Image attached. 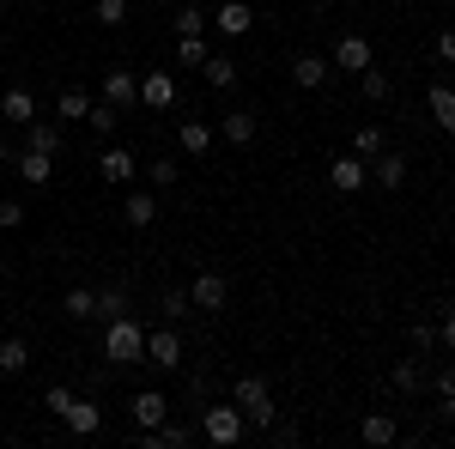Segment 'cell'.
<instances>
[{
    "instance_id": "cell-1",
    "label": "cell",
    "mask_w": 455,
    "mask_h": 449,
    "mask_svg": "<svg viewBox=\"0 0 455 449\" xmlns=\"http://www.w3.org/2000/svg\"><path fill=\"white\" fill-rule=\"evenodd\" d=\"M104 358L122 371V365H140L146 358V328L134 322V316H116V322H104Z\"/></svg>"
},
{
    "instance_id": "cell-2",
    "label": "cell",
    "mask_w": 455,
    "mask_h": 449,
    "mask_svg": "<svg viewBox=\"0 0 455 449\" xmlns=\"http://www.w3.org/2000/svg\"><path fill=\"white\" fill-rule=\"evenodd\" d=\"M243 407L231 401V407H201V437L207 444H219V449H231V444H243Z\"/></svg>"
},
{
    "instance_id": "cell-3",
    "label": "cell",
    "mask_w": 455,
    "mask_h": 449,
    "mask_svg": "<svg viewBox=\"0 0 455 449\" xmlns=\"http://www.w3.org/2000/svg\"><path fill=\"white\" fill-rule=\"evenodd\" d=\"M237 407H243V419H249V425H261V431L280 419L274 395H267V377H255V371H249V377H237Z\"/></svg>"
},
{
    "instance_id": "cell-4",
    "label": "cell",
    "mask_w": 455,
    "mask_h": 449,
    "mask_svg": "<svg viewBox=\"0 0 455 449\" xmlns=\"http://www.w3.org/2000/svg\"><path fill=\"white\" fill-rule=\"evenodd\" d=\"M225 298H231V279H225V274H212V268H207V274L188 279V304H195L201 316H219V310H225Z\"/></svg>"
},
{
    "instance_id": "cell-5",
    "label": "cell",
    "mask_w": 455,
    "mask_h": 449,
    "mask_svg": "<svg viewBox=\"0 0 455 449\" xmlns=\"http://www.w3.org/2000/svg\"><path fill=\"white\" fill-rule=\"evenodd\" d=\"M104 104L109 109H134L140 104V73L134 68H109L104 73Z\"/></svg>"
},
{
    "instance_id": "cell-6",
    "label": "cell",
    "mask_w": 455,
    "mask_h": 449,
    "mask_svg": "<svg viewBox=\"0 0 455 449\" xmlns=\"http://www.w3.org/2000/svg\"><path fill=\"white\" fill-rule=\"evenodd\" d=\"M328 68H340V73H364L371 68V43L358 31H340L334 36V55H328Z\"/></svg>"
},
{
    "instance_id": "cell-7",
    "label": "cell",
    "mask_w": 455,
    "mask_h": 449,
    "mask_svg": "<svg viewBox=\"0 0 455 449\" xmlns=\"http://www.w3.org/2000/svg\"><path fill=\"white\" fill-rule=\"evenodd\" d=\"M146 365L176 371V365H182V334H176V328H152V334H146Z\"/></svg>"
},
{
    "instance_id": "cell-8",
    "label": "cell",
    "mask_w": 455,
    "mask_h": 449,
    "mask_svg": "<svg viewBox=\"0 0 455 449\" xmlns=\"http://www.w3.org/2000/svg\"><path fill=\"white\" fill-rule=\"evenodd\" d=\"M128 413H134V431H158V425L171 419V401H164L158 389H140V395L128 401Z\"/></svg>"
},
{
    "instance_id": "cell-9",
    "label": "cell",
    "mask_w": 455,
    "mask_h": 449,
    "mask_svg": "<svg viewBox=\"0 0 455 449\" xmlns=\"http://www.w3.org/2000/svg\"><path fill=\"white\" fill-rule=\"evenodd\" d=\"M134 444H140V449H188V444H195V425H182V419H164L158 431H134Z\"/></svg>"
},
{
    "instance_id": "cell-10",
    "label": "cell",
    "mask_w": 455,
    "mask_h": 449,
    "mask_svg": "<svg viewBox=\"0 0 455 449\" xmlns=\"http://www.w3.org/2000/svg\"><path fill=\"white\" fill-rule=\"evenodd\" d=\"M98 176H104V182H134V176H140V158H134L128 146H104V152H98Z\"/></svg>"
},
{
    "instance_id": "cell-11",
    "label": "cell",
    "mask_w": 455,
    "mask_h": 449,
    "mask_svg": "<svg viewBox=\"0 0 455 449\" xmlns=\"http://www.w3.org/2000/svg\"><path fill=\"white\" fill-rule=\"evenodd\" d=\"M328 182H334V195H358V188L371 182V164H364L358 152H352V158H334V164H328Z\"/></svg>"
},
{
    "instance_id": "cell-12",
    "label": "cell",
    "mask_w": 455,
    "mask_h": 449,
    "mask_svg": "<svg viewBox=\"0 0 455 449\" xmlns=\"http://www.w3.org/2000/svg\"><path fill=\"white\" fill-rule=\"evenodd\" d=\"M61 419H68L73 437H98V431H104V407H98V401H79V395L68 401V413H61Z\"/></svg>"
},
{
    "instance_id": "cell-13",
    "label": "cell",
    "mask_w": 455,
    "mask_h": 449,
    "mask_svg": "<svg viewBox=\"0 0 455 449\" xmlns=\"http://www.w3.org/2000/svg\"><path fill=\"white\" fill-rule=\"evenodd\" d=\"M140 104L146 109H171L176 104V79L164 68H146V79H140Z\"/></svg>"
},
{
    "instance_id": "cell-14",
    "label": "cell",
    "mask_w": 455,
    "mask_h": 449,
    "mask_svg": "<svg viewBox=\"0 0 455 449\" xmlns=\"http://www.w3.org/2000/svg\"><path fill=\"white\" fill-rule=\"evenodd\" d=\"M371 182H377V188H388V195H395V188H401V182H407V158H401V152H377V158H371Z\"/></svg>"
},
{
    "instance_id": "cell-15",
    "label": "cell",
    "mask_w": 455,
    "mask_h": 449,
    "mask_svg": "<svg viewBox=\"0 0 455 449\" xmlns=\"http://www.w3.org/2000/svg\"><path fill=\"white\" fill-rule=\"evenodd\" d=\"M0 122H12V128H25V122H36V98L25 92V85L0 92Z\"/></svg>"
},
{
    "instance_id": "cell-16",
    "label": "cell",
    "mask_w": 455,
    "mask_h": 449,
    "mask_svg": "<svg viewBox=\"0 0 455 449\" xmlns=\"http://www.w3.org/2000/svg\"><path fill=\"white\" fill-rule=\"evenodd\" d=\"M12 164H19V176H25L31 188H49V176H55V158H49V152H36V146H25Z\"/></svg>"
},
{
    "instance_id": "cell-17",
    "label": "cell",
    "mask_w": 455,
    "mask_h": 449,
    "mask_svg": "<svg viewBox=\"0 0 455 449\" xmlns=\"http://www.w3.org/2000/svg\"><path fill=\"white\" fill-rule=\"evenodd\" d=\"M61 316L68 322H98V292L92 285H73L68 298H61Z\"/></svg>"
},
{
    "instance_id": "cell-18",
    "label": "cell",
    "mask_w": 455,
    "mask_h": 449,
    "mask_svg": "<svg viewBox=\"0 0 455 449\" xmlns=\"http://www.w3.org/2000/svg\"><path fill=\"white\" fill-rule=\"evenodd\" d=\"M249 25H255L249 0H225V6H219V31L225 36H249Z\"/></svg>"
},
{
    "instance_id": "cell-19",
    "label": "cell",
    "mask_w": 455,
    "mask_h": 449,
    "mask_svg": "<svg viewBox=\"0 0 455 449\" xmlns=\"http://www.w3.org/2000/svg\"><path fill=\"white\" fill-rule=\"evenodd\" d=\"M176 146H182L188 158H207L212 152V128L207 122H182V128H176Z\"/></svg>"
},
{
    "instance_id": "cell-20",
    "label": "cell",
    "mask_w": 455,
    "mask_h": 449,
    "mask_svg": "<svg viewBox=\"0 0 455 449\" xmlns=\"http://www.w3.org/2000/svg\"><path fill=\"white\" fill-rule=\"evenodd\" d=\"M255 128H261V122H255V109H231V116L219 122V134L231 140V146H249V140H255Z\"/></svg>"
},
{
    "instance_id": "cell-21",
    "label": "cell",
    "mask_w": 455,
    "mask_h": 449,
    "mask_svg": "<svg viewBox=\"0 0 455 449\" xmlns=\"http://www.w3.org/2000/svg\"><path fill=\"white\" fill-rule=\"evenodd\" d=\"M122 219H128V225H134V231H146V225H152V219H158V201H152V195H146V188H134V195H128V201H122Z\"/></svg>"
},
{
    "instance_id": "cell-22",
    "label": "cell",
    "mask_w": 455,
    "mask_h": 449,
    "mask_svg": "<svg viewBox=\"0 0 455 449\" xmlns=\"http://www.w3.org/2000/svg\"><path fill=\"white\" fill-rule=\"evenodd\" d=\"M25 146H36V152H49V158H55V152H61V128L36 116V122H25Z\"/></svg>"
},
{
    "instance_id": "cell-23",
    "label": "cell",
    "mask_w": 455,
    "mask_h": 449,
    "mask_svg": "<svg viewBox=\"0 0 455 449\" xmlns=\"http://www.w3.org/2000/svg\"><path fill=\"white\" fill-rule=\"evenodd\" d=\"M388 382H395V395H419L425 389V365L419 358H401V365L388 371Z\"/></svg>"
},
{
    "instance_id": "cell-24",
    "label": "cell",
    "mask_w": 455,
    "mask_h": 449,
    "mask_svg": "<svg viewBox=\"0 0 455 449\" xmlns=\"http://www.w3.org/2000/svg\"><path fill=\"white\" fill-rule=\"evenodd\" d=\"M55 116H61V122H85V116H92V92H79V85H68V92L55 98Z\"/></svg>"
},
{
    "instance_id": "cell-25",
    "label": "cell",
    "mask_w": 455,
    "mask_h": 449,
    "mask_svg": "<svg viewBox=\"0 0 455 449\" xmlns=\"http://www.w3.org/2000/svg\"><path fill=\"white\" fill-rule=\"evenodd\" d=\"M207 31L201 36H176V68H207Z\"/></svg>"
},
{
    "instance_id": "cell-26",
    "label": "cell",
    "mask_w": 455,
    "mask_h": 449,
    "mask_svg": "<svg viewBox=\"0 0 455 449\" xmlns=\"http://www.w3.org/2000/svg\"><path fill=\"white\" fill-rule=\"evenodd\" d=\"M207 85L212 92H231V85H237V61H231V55H207Z\"/></svg>"
},
{
    "instance_id": "cell-27",
    "label": "cell",
    "mask_w": 455,
    "mask_h": 449,
    "mask_svg": "<svg viewBox=\"0 0 455 449\" xmlns=\"http://www.w3.org/2000/svg\"><path fill=\"white\" fill-rule=\"evenodd\" d=\"M291 79H298L304 92H315V85L328 79V61H322V55H298V61H291Z\"/></svg>"
},
{
    "instance_id": "cell-28",
    "label": "cell",
    "mask_w": 455,
    "mask_h": 449,
    "mask_svg": "<svg viewBox=\"0 0 455 449\" xmlns=\"http://www.w3.org/2000/svg\"><path fill=\"white\" fill-rule=\"evenodd\" d=\"M431 116L443 134H455V85H431Z\"/></svg>"
},
{
    "instance_id": "cell-29",
    "label": "cell",
    "mask_w": 455,
    "mask_h": 449,
    "mask_svg": "<svg viewBox=\"0 0 455 449\" xmlns=\"http://www.w3.org/2000/svg\"><path fill=\"white\" fill-rule=\"evenodd\" d=\"M358 437H364V444H371V449L395 444V419H388V413H371V419H364V425H358Z\"/></svg>"
},
{
    "instance_id": "cell-30",
    "label": "cell",
    "mask_w": 455,
    "mask_h": 449,
    "mask_svg": "<svg viewBox=\"0 0 455 449\" xmlns=\"http://www.w3.org/2000/svg\"><path fill=\"white\" fill-rule=\"evenodd\" d=\"M116 316H128V285H104L98 292V322H116Z\"/></svg>"
},
{
    "instance_id": "cell-31",
    "label": "cell",
    "mask_w": 455,
    "mask_h": 449,
    "mask_svg": "<svg viewBox=\"0 0 455 449\" xmlns=\"http://www.w3.org/2000/svg\"><path fill=\"white\" fill-rule=\"evenodd\" d=\"M158 310H164V322H188V316H195V304H188V285H171V292L158 298Z\"/></svg>"
},
{
    "instance_id": "cell-32",
    "label": "cell",
    "mask_w": 455,
    "mask_h": 449,
    "mask_svg": "<svg viewBox=\"0 0 455 449\" xmlns=\"http://www.w3.org/2000/svg\"><path fill=\"white\" fill-rule=\"evenodd\" d=\"M31 365V346L25 341H0V377H19Z\"/></svg>"
},
{
    "instance_id": "cell-33",
    "label": "cell",
    "mask_w": 455,
    "mask_h": 449,
    "mask_svg": "<svg viewBox=\"0 0 455 449\" xmlns=\"http://www.w3.org/2000/svg\"><path fill=\"white\" fill-rule=\"evenodd\" d=\"M388 140H383V128H377V122H364V128H358V134H352V152H358V158H364V164H371V158H377V152H383Z\"/></svg>"
},
{
    "instance_id": "cell-34",
    "label": "cell",
    "mask_w": 455,
    "mask_h": 449,
    "mask_svg": "<svg viewBox=\"0 0 455 449\" xmlns=\"http://www.w3.org/2000/svg\"><path fill=\"white\" fill-rule=\"evenodd\" d=\"M116 116H122V109H109V104H98V98H92V116H85V128H92L98 140H109V134H116Z\"/></svg>"
},
{
    "instance_id": "cell-35",
    "label": "cell",
    "mask_w": 455,
    "mask_h": 449,
    "mask_svg": "<svg viewBox=\"0 0 455 449\" xmlns=\"http://www.w3.org/2000/svg\"><path fill=\"white\" fill-rule=\"evenodd\" d=\"M358 92H364L371 104H383V98H388V73L383 68H364V73H358Z\"/></svg>"
},
{
    "instance_id": "cell-36",
    "label": "cell",
    "mask_w": 455,
    "mask_h": 449,
    "mask_svg": "<svg viewBox=\"0 0 455 449\" xmlns=\"http://www.w3.org/2000/svg\"><path fill=\"white\" fill-rule=\"evenodd\" d=\"M176 158H152V164H146V182H152V188H176Z\"/></svg>"
},
{
    "instance_id": "cell-37",
    "label": "cell",
    "mask_w": 455,
    "mask_h": 449,
    "mask_svg": "<svg viewBox=\"0 0 455 449\" xmlns=\"http://www.w3.org/2000/svg\"><path fill=\"white\" fill-rule=\"evenodd\" d=\"M171 25H176V36H201V31H207V12H201V6H182Z\"/></svg>"
},
{
    "instance_id": "cell-38",
    "label": "cell",
    "mask_w": 455,
    "mask_h": 449,
    "mask_svg": "<svg viewBox=\"0 0 455 449\" xmlns=\"http://www.w3.org/2000/svg\"><path fill=\"white\" fill-rule=\"evenodd\" d=\"M298 437H304V431H298V419H274V425H267V444H280V449H291Z\"/></svg>"
},
{
    "instance_id": "cell-39",
    "label": "cell",
    "mask_w": 455,
    "mask_h": 449,
    "mask_svg": "<svg viewBox=\"0 0 455 449\" xmlns=\"http://www.w3.org/2000/svg\"><path fill=\"white\" fill-rule=\"evenodd\" d=\"M92 19H98V25H122V19H128V0H98Z\"/></svg>"
},
{
    "instance_id": "cell-40",
    "label": "cell",
    "mask_w": 455,
    "mask_h": 449,
    "mask_svg": "<svg viewBox=\"0 0 455 449\" xmlns=\"http://www.w3.org/2000/svg\"><path fill=\"white\" fill-rule=\"evenodd\" d=\"M68 401H73V389H68V382H55V389L43 395V407H49V413H55V419L68 413Z\"/></svg>"
},
{
    "instance_id": "cell-41",
    "label": "cell",
    "mask_w": 455,
    "mask_h": 449,
    "mask_svg": "<svg viewBox=\"0 0 455 449\" xmlns=\"http://www.w3.org/2000/svg\"><path fill=\"white\" fill-rule=\"evenodd\" d=\"M431 49H437V61H450V68H455V25H443V31H437V43H431Z\"/></svg>"
},
{
    "instance_id": "cell-42",
    "label": "cell",
    "mask_w": 455,
    "mask_h": 449,
    "mask_svg": "<svg viewBox=\"0 0 455 449\" xmlns=\"http://www.w3.org/2000/svg\"><path fill=\"white\" fill-rule=\"evenodd\" d=\"M25 225V207L19 201H0V231H19Z\"/></svg>"
},
{
    "instance_id": "cell-43",
    "label": "cell",
    "mask_w": 455,
    "mask_h": 449,
    "mask_svg": "<svg viewBox=\"0 0 455 449\" xmlns=\"http://www.w3.org/2000/svg\"><path fill=\"white\" fill-rule=\"evenodd\" d=\"M431 382V389H437V401H443V395H455V365H443V371H437V377H425Z\"/></svg>"
},
{
    "instance_id": "cell-44",
    "label": "cell",
    "mask_w": 455,
    "mask_h": 449,
    "mask_svg": "<svg viewBox=\"0 0 455 449\" xmlns=\"http://www.w3.org/2000/svg\"><path fill=\"white\" fill-rule=\"evenodd\" d=\"M413 346H419V352H431V346H437V328H431V322H419V328H413Z\"/></svg>"
},
{
    "instance_id": "cell-45",
    "label": "cell",
    "mask_w": 455,
    "mask_h": 449,
    "mask_svg": "<svg viewBox=\"0 0 455 449\" xmlns=\"http://www.w3.org/2000/svg\"><path fill=\"white\" fill-rule=\"evenodd\" d=\"M437 346H450V352H455V316H443V322H437Z\"/></svg>"
},
{
    "instance_id": "cell-46",
    "label": "cell",
    "mask_w": 455,
    "mask_h": 449,
    "mask_svg": "<svg viewBox=\"0 0 455 449\" xmlns=\"http://www.w3.org/2000/svg\"><path fill=\"white\" fill-rule=\"evenodd\" d=\"M443 425H455V395H443Z\"/></svg>"
},
{
    "instance_id": "cell-47",
    "label": "cell",
    "mask_w": 455,
    "mask_h": 449,
    "mask_svg": "<svg viewBox=\"0 0 455 449\" xmlns=\"http://www.w3.org/2000/svg\"><path fill=\"white\" fill-rule=\"evenodd\" d=\"M12 158H19V152H12V146H6V140H0V164H12Z\"/></svg>"
},
{
    "instance_id": "cell-48",
    "label": "cell",
    "mask_w": 455,
    "mask_h": 449,
    "mask_svg": "<svg viewBox=\"0 0 455 449\" xmlns=\"http://www.w3.org/2000/svg\"><path fill=\"white\" fill-rule=\"evenodd\" d=\"M443 316H455V298H450V304H443Z\"/></svg>"
},
{
    "instance_id": "cell-49",
    "label": "cell",
    "mask_w": 455,
    "mask_h": 449,
    "mask_svg": "<svg viewBox=\"0 0 455 449\" xmlns=\"http://www.w3.org/2000/svg\"><path fill=\"white\" fill-rule=\"evenodd\" d=\"M0 274H6V268H0Z\"/></svg>"
}]
</instances>
